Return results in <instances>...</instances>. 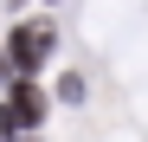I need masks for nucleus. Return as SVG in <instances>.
Here are the masks:
<instances>
[{
	"label": "nucleus",
	"mask_w": 148,
	"mask_h": 142,
	"mask_svg": "<svg viewBox=\"0 0 148 142\" xmlns=\"http://www.w3.org/2000/svg\"><path fill=\"white\" fill-rule=\"evenodd\" d=\"M52 39H58V32H52V26H39V19H32V26H13V39H7V65L26 78L32 65L52 58Z\"/></svg>",
	"instance_id": "nucleus-1"
},
{
	"label": "nucleus",
	"mask_w": 148,
	"mask_h": 142,
	"mask_svg": "<svg viewBox=\"0 0 148 142\" xmlns=\"http://www.w3.org/2000/svg\"><path fill=\"white\" fill-rule=\"evenodd\" d=\"M39 116H45V97H39V90L32 84H13V97H7V110H0V129H32L39 123Z\"/></svg>",
	"instance_id": "nucleus-2"
},
{
	"label": "nucleus",
	"mask_w": 148,
	"mask_h": 142,
	"mask_svg": "<svg viewBox=\"0 0 148 142\" xmlns=\"http://www.w3.org/2000/svg\"><path fill=\"white\" fill-rule=\"evenodd\" d=\"M58 97H64V103H77V97H84V78H77V71H64V78H58Z\"/></svg>",
	"instance_id": "nucleus-3"
}]
</instances>
